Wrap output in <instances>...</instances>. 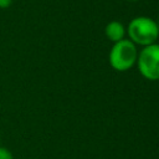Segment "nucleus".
<instances>
[{
  "label": "nucleus",
  "mask_w": 159,
  "mask_h": 159,
  "mask_svg": "<svg viewBox=\"0 0 159 159\" xmlns=\"http://www.w3.org/2000/svg\"><path fill=\"white\" fill-rule=\"evenodd\" d=\"M127 34L133 43L144 47L155 43L159 37V25L148 16H137L129 21Z\"/></svg>",
  "instance_id": "1"
},
{
  "label": "nucleus",
  "mask_w": 159,
  "mask_h": 159,
  "mask_svg": "<svg viewBox=\"0 0 159 159\" xmlns=\"http://www.w3.org/2000/svg\"><path fill=\"white\" fill-rule=\"evenodd\" d=\"M138 48L129 39H123L118 42H114L109 51V65L116 71L123 72L128 71L137 63Z\"/></svg>",
  "instance_id": "2"
},
{
  "label": "nucleus",
  "mask_w": 159,
  "mask_h": 159,
  "mask_svg": "<svg viewBox=\"0 0 159 159\" xmlns=\"http://www.w3.org/2000/svg\"><path fill=\"white\" fill-rule=\"evenodd\" d=\"M140 75L149 81L159 80V43L144 46L138 52L137 63Z\"/></svg>",
  "instance_id": "3"
},
{
  "label": "nucleus",
  "mask_w": 159,
  "mask_h": 159,
  "mask_svg": "<svg viewBox=\"0 0 159 159\" xmlns=\"http://www.w3.org/2000/svg\"><path fill=\"white\" fill-rule=\"evenodd\" d=\"M104 34H106L107 39L111 40L112 42H118V41L124 39V36L127 34V29L124 27V25L120 21L113 20L106 25Z\"/></svg>",
  "instance_id": "4"
},
{
  "label": "nucleus",
  "mask_w": 159,
  "mask_h": 159,
  "mask_svg": "<svg viewBox=\"0 0 159 159\" xmlns=\"http://www.w3.org/2000/svg\"><path fill=\"white\" fill-rule=\"evenodd\" d=\"M0 159H14V155L7 148L0 147Z\"/></svg>",
  "instance_id": "5"
},
{
  "label": "nucleus",
  "mask_w": 159,
  "mask_h": 159,
  "mask_svg": "<svg viewBox=\"0 0 159 159\" xmlns=\"http://www.w3.org/2000/svg\"><path fill=\"white\" fill-rule=\"evenodd\" d=\"M14 0H0V9H9Z\"/></svg>",
  "instance_id": "6"
},
{
  "label": "nucleus",
  "mask_w": 159,
  "mask_h": 159,
  "mask_svg": "<svg viewBox=\"0 0 159 159\" xmlns=\"http://www.w3.org/2000/svg\"><path fill=\"white\" fill-rule=\"evenodd\" d=\"M129 1H138V0H129Z\"/></svg>",
  "instance_id": "7"
}]
</instances>
